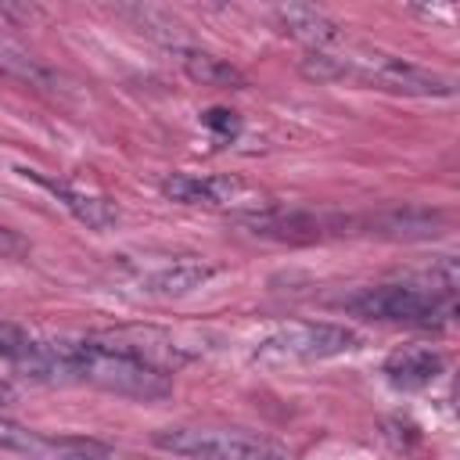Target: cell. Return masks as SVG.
Segmentation results:
<instances>
[{
    "mask_svg": "<svg viewBox=\"0 0 460 460\" xmlns=\"http://www.w3.org/2000/svg\"><path fill=\"white\" fill-rule=\"evenodd\" d=\"M208 277H212V266H208V262L176 259V262H165V266L144 273V277H140V291L151 295V298H180V295L198 291Z\"/></svg>",
    "mask_w": 460,
    "mask_h": 460,
    "instance_id": "cell-8",
    "label": "cell"
},
{
    "mask_svg": "<svg viewBox=\"0 0 460 460\" xmlns=\"http://www.w3.org/2000/svg\"><path fill=\"white\" fill-rule=\"evenodd\" d=\"M385 374L395 388H424L442 374V356L428 345H402L385 359Z\"/></svg>",
    "mask_w": 460,
    "mask_h": 460,
    "instance_id": "cell-9",
    "label": "cell"
},
{
    "mask_svg": "<svg viewBox=\"0 0 460 460\" xmlns=\"http://www.w3.org/2000/svg\"><path fill=\"white\" fill-rule=\"evenodd\" d=\"M201 122L216 133V140H234L237 137V129H241V119H237V111H226V108H208L205 115H201Z\"/></svg>",
    "mask_w": 460,
    "mask_h": 460,
    "instance_id": "cell-15",
    "label": "cell"
},
{
    "mask_svg": "<svg viewBox=\"0 0 460 460\" xmlns=\"http://www.w3.org/2000/svg\"><path fill=\"white\" fill-rule=\"evenodd\" d=\"M162 194L176 205H205V208H241L262 212L270 198L237 176H198V172H172L162 180Z\"/></svg>",
    "mask_w": 460,
    "mask_h": 460,
    "instance_id": "cell-6",
    "label": "cell"
},
{
    "mask_svg": "<svg viewBox=\"0 0 460 460\" xmlns=\"http://www.w3.org/2000/svg\"><path fill=\"white\" fill-rule=\"evenodd\" d=\"M155 446L180 460H288L280 446L241 428L176 424V428L155 431Z\"/></svg>",
    "mask_w": 460,
    "mask_h": 460,
    "instance_id": "cell-3",
    "label": "cell"
},
{
    "mask_svg": "<svg viewBox=\"0 0 460 460\" xmlns=\"http://www.w3.org/2000/svg\"><path fill=\"white\" fill-rule=\"evenodd\" d=\"M302 72L313 79H352L370 90L402 93V97H449L456 83L442 72L420 68L413 61L392 58V54H331V50H309L302 61Z\"/></svg>",
    "mask_w": 460,
    "mask_h": 460,
    "instance_id": "cell-2",
    "label": "cell"
},
{
    "mask_svg": "<svg viewBox=\"0 0 460 460\" xmlns=\"http://www.w3.org/2000/svg\"><path fill=\"white\" fill-rule=\"evenodd\" d=\"M0 72H7L14 79H25V83H47L50 79V72L40 65V58H32L7 32H0Z\"/></svg>",
    "mask_w": 460,
    "mask_h": 460,
    "instance_id": "cell-13",
    "label": "cell"
},
{
    "mask_svg": "<svg viewBox=\"0 0 460 460\" xmlns=\"http://www.w3.org/2000/svg\"><path fill=\"white\" fill-rule=\"evenodd\" d=\"M7 402H14V385L7 377H0V406H7Z\"/></svg>",
    "mask_w": 460,
    "mask_h": 460,
    "instance_id": "cell-17",
    "label": "cell"
},
{
    "mask_svg": "<svg viewBox=\"0 0 460 460\" xmlns=\"http://www.w3.org/2000/svg\"><path fill=\"white\" fill-rule=\"evenodd\" d=\"M0 359L14 363L18 370H25V374L32 377L36 359H40V341H36V338H29L18 323L0 320Z\"/></svg>",
    "mask_w": 460,
    "mask_h": 460,
    "instance_id": "cell-12",
    "label": "cell"
},
{
    "mask_svg": "<svg viewBox=\"0 0 460 460\" xmlns=\"http://www.w3.org/2000/svg\"><path fill=\"white\" fill-rule=\"evenodd\" d=\"M40 187H47L83 226H90V230H108V226H115L119 223V208L108 201V198H101V194H93V190H83V187H75V183H68V180H50V176H43V172H29Z\"/></svg>",
    "mask_w": 460,
    "mask_h": 460,
    "instance_id": "cell-7",
    "label": "cell"
},
{
    "mask_svg": "<svg viewBox=\"0 0 460 460\" xmlns=\"http://www.w3.org/2000/svg\"><path fill=\"white\" fill-rule=\"evenodd\" d=\"M18 248H22V241L7 226H0V252H18Z\"/></svg>",
    "mask_w": 460,
    "mask_h": 460,
    "instance_id": "cell-16",
    "label": "cell"
},
{
    "mask_svg": "<svg viewBox=\"0 0 460 460\" xmlns=\"http://www.w3.org/2000/svg\"><path fill=\"white\" fill-rule=\"evenodd\" d=\"M356 349V334L341 323H288L259 341L255 359L270 367L284 363H316Z\"/></svg>",
    "mask_w": 460,
    "mask_h": 460,
    "instance_id": "cell-5",
    "label": "cell"
},
{
    "mask_svg": "<svg viewBox=\"0 0 460 460\" xmlns=\"http://www.w3.org/2000/svg\"><path fill=\"white\" fill-rule=\"evenodd\" d=\"M54 442H43L36 438L32 431L11 424V420H0V449H18V453H29V449H50Z\"/></svg>",
    "mask_w": 460,
    "mask_h": 460,
    "instance_id": "cell-14",
    "label": "cell"
},
{
    "mask_svg": "<svg viewBox=\"0 0 460 460\" xmlns=\"http://www.w3.org/2000/svg\"><path fill=\"white\" fill-rule=\"evenodd\" d=\"M453 288L449 284H377L359 288L356 295L341 298V305L367 320H402V323H431L438 313H446Z\"/></svg>",
    "mask_w": 460,
    "mask_h": 460,
    "instance_id": "cell-4",
    "label": "cell"
},
{
    "mask_svg": "<svg viewBox=\"0 0 460 460\" xmlns=\"http://www.w3.org/2000/svg\"><path fill=\"white\" fill-rule=\"evenodd\" d=\"M277 22L284 25L288 36L309 43L313 50H327L331 43L341 40L338 22H331L323 11L309 7V4H288V7H277Z\"/></svg>",
    "mask_w": 460,
    "mask_h": 460,
    "instance_id": "cell-10",
    "label": "cell"
},
{
    "mask_svg": "<svg viewBox=\"0 0 460 460\" xmlns=\"http://www.w3.org/2000/svg\"><path fill=\"white\" fill-rule=\"evenodd\" d=\"M176 54V61H180V68L194 79V83H201V86H223V90H241L244 86V75L230 65V61H223V58H216V54H208V50H198V47H176L172 50Z\"/></svg>",
    "mask_w": 460,
    "mask_h": 460,
    "instance_id": "cell-11",
    "label": "cell"
},
{
    "mask_svg": "<svg viewBox=\"0 0 460 460\" xmlns=\"http://www.w3.org/2000/svg\"><path fill=\"white\" fill-rule=\"evenodd\" d=\"M32 377L36 381L93 385L101 392L126 395V399H162V395H169L165 370L140 359L115 334L40 341V359H36Z\"/></svg>",
    "mask_w": 460,
    "mask_h": 460,
    "instance_id": "cell-1",
    "label": "cell"
}]
</instances>
